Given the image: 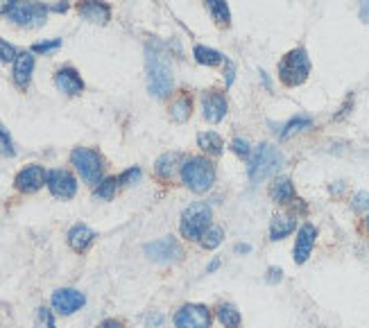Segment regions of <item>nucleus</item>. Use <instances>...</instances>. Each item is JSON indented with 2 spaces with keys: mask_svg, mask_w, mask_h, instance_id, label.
I'll return each mask as SVG.
<instances>
[{
  "mask_svg": "<svg viewBox=\"0 0 369 328\" xmlns=\"http://www.w3.org/2000/svg\"><path fill=\"white\" fill-rule=\"evenodd\" d=\"M172 69L168 57L157 48H148V89L157 98H168L172 93Z\"/></svg>",
  "mask_w": 369,
  "mask_h": 328,
  "instance_id": "nucleus-1",
  "label": "nucleus"
},
{
  "mask_svg": "<svg viewBox=\"0 0 369 328\" xmlns=\"http://www.w3.org/2000/svg\"><path fill=\"white\" fill-rule=\"evenodd\" d=\"M281 166H284V154H281L277 148L263 143V145H258L254 150V154H251V159H249V168H247L249 179L258 183V181L274 175Z\"/></svg>",
  "mask_w": 369,
  "mask_h": 328,
  "instance_id": "nucleus-2",
  "label": "nucleus"
},
{
  "mask_svg": "<svg viewBox=\"0 0 369 328\" xmlns=\"http://www.w3.org/2000/svg\"><path fill=\"white\" fill-rule=\"evenodd\" d=\"M310 75V59L304 48L290 50L279 64V77L286 86H302Z\"/></svg>",
  "mask_w": 369,
  "mask_h": 328,
  "instance_id": "nucleus-3",
  "label": "nucleus"
},
{
  "mask_svg": "<svg viewBox=\"0 0 369 328\" xmlns=\"http://www.w3.org/2000/svg\"><path fill=\"white\" fill-rule=\"evenodd\" d=\"M181 179L193 192H207L213 186L216 170H213L211 161L202 157H193L181 166Z\"/></svg>",
  "mask_w": 369,
  "mask_h": 328,
  "instance_id": "nucleus-4",
  "label": "nucleus"
},
{
  "mask_svg": "<svg viewBox=\"0 0 369 328\" xmlns=\"http://www.w3.org/2000/svg\"><path fill=\"white\" fill-rule=\"evenodd\" d=\"M211 227V206L197 201L190 204L181 215V236L188 240H200L204 236V231Z\"/></svg>",
  "mask_w": 369,
  "mask_h": 328,
  "instance_id": "nucleus-5",
  "label": "nucleus"
},
{
  "mask_svg": "<svg viewBox=\"0 0 369 328\" xmlns=\"http://www.w3.org/2000/svg\"><path fill=\"white\" fill-rule=\"evenodd\" d=\"M71 161L75 170L86 183H100L102 177V157L95 150L89 148H75L71 152Z\"/></svg>",
  "mask_w": 369,
  "mask_h": 328,
  "instance_id": "nucleus-6",
  "label": "nucleus"
},
{
  "mask_svg": "<svg viewBox=\"0 0 369 328\" xmlns=\"http://www.w3.org/2000/svg\"><path fill=\"white\" fill-rule=\"evenodd\" d=\"M46 16H48V7L39 5V3H16L12 7V12H9V18H12L16 25H23V27L43 25Z\"/></svg>",
  "mask_w": 369,
  "mask_h": 328,
  "instance_id": "nucleus-7",
  "label": "nucleus"
},
{
  "mask_svg": "<svg viewBox=\"0 0 369 328\" xmlns=\"http://www.w3.org/2000/svg\"><path fill=\"white\" fill-rule=\"evenodd\" d=\"M174 326L177 328H209L211 326V311L207 306L188 304L174 315Z\"/></svg>",
  "mask_w": 369,
  "mask_h": 328,
  "instance_id": "nucleus-8",
  "label": "nucleus"
},
{
  "mask_svg": "<svg viewBox=\"0 0 369 328\" xmlns=\"http://www.w3.org/2000/svg\"><path fill=\"white\" fill-rule=\"evenodd\" d=\"M145 254L152 260H157V263H172V260H177L181 256V247L177 245L174 238L166 236V238L154 240L150 245H145Z\"/></svg>",
  "mask_w": 369,
  "mask_h": 328,
  "instance_id": "nucleus-9",
  "label": "nucleus"
},
{
  "mask_svg": "<svg viewBox=\"0 0 369 328\" xmlns=\"http://www.w3.org/2000/svg\"><path fill=\"white\" fill-rule=\"evenodd\" d=\"M48 188L55 197L71 199L77 192V181L68 170H50L48 172Z\"/></svg>",
  "mask_w": 369,
  "mask_h": 328,
  "instance_id": "nucleus-10",
  "label": "nucleus"
},
{
  "mask_svg": "<svg viewBox=\"0 0 369 328\" xmlns=\"http://www.w3.org/2000/svg\"><path fill=\"white\" fill-rule=\"evenodd\" d=\"M86 304V297L80 290H73V287H62L53 294V308L62 315H73Z\"/></svg>",
  "mask_w": 369,
  "mask_h": 328,
  "instance_id": "nucleus-11",
  "label": "nucleus"
},
{
  "mask_svg": "<svg viewBox=\"0 0 369 328\" xmlns=\"http://www.w3.org/2000/svg\"><path fill=\"white\" fill-rule=\"evenodd\" d=\"M48 181V172L41 166H27L16 175V188L21 192H36Z\"/></svg>",
  "mask_w": 369,
  "mask_h": 328,
  "instance_id": "nucleus-12",
  "label": "nucleus"
},
{
  "mask_svg": "<svg viewBox=\"0 0 369 328\" xmlns=\"http://www.w3.org/2000/svg\"><path fill=\"white\" fill-rule=\"evenodd\" d=\"M315 238H317V229L313 224H302L297 234V243H295V263L304 265L306 260L313 254L315 247Z\"/></svg>",
  "mask_w": 369,
  "mask_h": 328,
  "instance_id": "nucleus-13",
  "label": "nucleus"
},
{
  "mask_svg": "<svg viewBox=\"0 0 369 328\" xmlns=\"http://www.w3.org/2000/svg\"><path fill=\"white\" fill-rule=\"evenodd\" d=\"M77 12H80V16L84 18V21L98 23V25L109 23V18H111L109 5L102 3V0H84V3L77 7Z\"/></svg>",
  "mask_w": 369,
  "mask_h": 328,
  "instance_id": "nucleus-14",
  "label": "nucleus"
},
{
  "mask_svg": "<svg viewBox=\"0 0 369 328\" xmlns=\"http://www.w3.org/2000/svg\"><path fill=\"white\" fill-rule=\"evenodd\" d=\"M202 107H204V118L209 122H220L227 115V98L218 91H211L204 95Z\"/></svg>",
  "mask_w": 369,
  "mask_h": 328,
  "instance_id": "nucleus-15",
  "label": "nucleus"
},
{
  "mask_svg": "<svg viewBox=\"0 0 369 328\" xmlns=\"http://www.w3.org/2000/svg\"><path fill=\"white\" fill-rule=\"evenodd\" d=\"M55 86L66 95H80L84 91V80L75 69H62L55 75Z\"/></svg>",
  "mask_w": 369,
  "mask_h": 328,
  "instance_id": "nucleus-16",
  "label": "nucleus"
},
{
  "mask_svg": "<svg viewBox=\"0 0 369 328\" xmlns=\"http://www.w3.org/2000/svg\"><path fill=\"white\" fill-rule=\"evenodd\" d=\"M32 71H34V55L32 52H21L14 62V82H16V86L25 89L32 80Z\"/></svg>",
  "mask_w": 369,
  "mask_h": 328,
  "instance_id": "nucleus-17",
  "label": "nucleus"
},
{
  "mask_svg": "<svg viewBox=\"0 0 369 328\" xmlns=\"http://www.w3.org/2000/svg\"><path fill=\"white\" fill-rule=\"evenodd\" d=\"M270 197L274 199L277 204H293V201H297V192H295L293 181L290 179H277L270 186Z\"/></svg>",
  "mask_w": 369,
  "mask_h": 328,
  "instance_id": "nucleus-18",
  "label": "nucleus"
},
{
  "mask_svg": "<svg viewBox=\"0 0 369 328\" xmlns=\"http://www.w3.org/2000/svg\"><path fill=\"white\" fill-rule=\"evenodd\" d=\"M93 238H95V234L86 224H75L71 231H68V245H71L75 252H84V249L93 243Z\"/></svg>",
  "mask_w": 369,
  "mask_h": 328,
  "instance_id": "nucleus-19",
  "label": "nucleus"
},
{
  "mask_svg": "<svg viewBox=\"0 0 369 328\" xmlns=\"http://www.w3.org/2000/svg\"><path fill=\"white\" fill-rule=\"evenodd\" d=\"M297 222L293 215H274L270 224V240H284L295 231Z\"/></svg>",
  "mask_w": 369,
  "mask_h": 328,
  "instance_id": "nucleus-20",
  "label": "nucleus"
},
{
  "mask_svg": "<svg viewBox=\"0 0 369 328\" xmlns=\"http://www.w3.org/2000/svg\"><path fill=\"white\" fill-rule=\"evenodd\" d=\"M207 9L211 12L213 21H216L220 27H227L231 23V12H229V5L225 0H207Z\"/></svg>",
  "mask_w": 369,
  "mask_h": 328,
  "instance_id": "nucleus-21",
  "label": "nucleus"
},
{
  "mask_svg": "<svg viewBox=\"0 0 369 328\" xmlns=\"http://www.w3.org/2000/svg\"><path fill=\"white\" fill-rule=\"evenodd\" d=\"M197 145L204 152H209V154H213V157H218V154L222 152V148H225V143H222L220 134H216V131H202L200 136H197Z\"/></svg>",
  "mask_w": 369,
  "mask_h": 328,
  "instance_id": "nucleus-22",
  "label": "nucleus"
},
{
  "mask_svg": "<svg viewBox=\"0 0 369 328\" xmlns=\"http://www.w3.org/2000/svg\"><path fill=\"white\" fill-rule=\"evenodd\" d=\"M193 55H195V62L202 66H220L222 62H225V57H222L218 50H211V48H207V45H197Z\"/></svg>",
  "mask_w": 369,
  "mask_h": 328,
  "instance_id": "nucleus-23",
  "label": "nucleus"
},
{
  "mask_svg": "<svg viewBox=\"0 0 369 328\" xmlns=\"http://www.w3.org/2000/svg\"><path fill=\"white\" fill-rule=\"evenodd\" d=\"M218 320L225 328H238L240 326V313L236 311V306H229V304H222L218 308Z\"/></svg>",
  "mask_w": 369,
  "mask_h": 328,
  "instance_id": "nucleus-24",
  "label": "nucleus"
},
{
  "mask_svg": "<svg viewBox=\"0 0 369 328\" xmlns=\"http://www.w3.org/2000/svg\"><path fill=\"white\" fill-rule=\"evenodd\" d=\"M179 161V154H163V157L157 161V166H154V172L161 177V179H170L172 172H174V163Z\"/></svg>",
  "mask_w": 369,
  "mask_h": 328,
  "instance_id": "nucleus-25",
  "label": "nucleus"
},
{
  "mask_svg": "<svg viewBox=\"0 0 369 328\" xmlns=\"http://www.w3.org/2000/svg\"><path fill=\"white\" fill-rule=\"evenodd\" d=\"M222 238H225V231H222L220 227H209L207 231H204V236L200 238V245L204 249H216L220 243H222Z\"/></svg>",
  "mask_w": 369,
  "mask_h": 328,
  "instance_id": "nucleus-26",
  "label": "nucleus"
},
{
  "mask_svg": "<svg viewBox=\"0 0 369 328\" xmlns=\"http://www.w3.org/2000/svg\"><path fill=\"white\" fill-rule=\"evenodd\" d=\"M193 111V102L190 98H179V100H174V104L170 107V115L177 122H183V120H188V115Z\"/></svg>",
  "mask_w": 369,
  "mask_h": 328,
  "instance_id": "nucleus-27",
  "label": "nucleus"
},
{
  "mask_svg": "<svg viewBox=\"0 0 369 328\" xmlns=\"http://www.w3.org/2000/svg\"><path fill=\"white\" fill-rule=\"evenodd\" d=\"M310 124H313V120H310V118H302V115H299V118H293V120H290V122L286 124V129L281 131V138H290V136H295L297 131L308 129Z\"/></svg>",
  "mask_w": 369,
  "mask_h": 328,
  "instance_id": "nucleus-28",
  "label": "nucleus"
},
{
  "mask_svg": "<svg viewBox=\"0 0 369 328\" xmlns=\"http://www.w3.org/2000/svg\"><path fill=\"white\" fill-rule=\"evenodd\" d=\"M116 186H118V179L113 177H106L98 183V188H95V197L98 199H111L113 192H116Z\"/></svg>",
  "mask_w": 369,
  "mask_h": 328,
  "instance_id": "nucleus-29",
  "label": "nucleus"
},
{
  "mask_svg": "<svg viewBox=\"0 0 369 328\" xmlns=\"http://www.w3.org/2000/svg\"><path fill=\"white\" fill-rule=\"evenodd\" d=\"M0 154H3V157H14V143L9 138V134L3 124H0Z\"/></svg>",
  "mask_w": 369,
  "mask_h": 328,
  "instance_id": "nucleus-30",
  "label": "nucleus"
},
{
  "mask_svg": "<svg viewBox=\"0 0 369 328\" xmlns=\"http://www.w3.org/2000/svg\"><path fill=\"white\" fill-rule=\"evenodd\" d=\"M16 48L12 45V43H7L5 38H0V62H5V64H9V62H16Z\"/></svg>",
  "mask_w": 369,
  "mask_h": 328,
  "instance_id": "nucleus-31",
  "label": "nucleus"
},
{
  "mask_svg": "<svg viewBox=\"0 0 369 328\" xmlns=\"http://www.w3.org/2000/svg\"><path fill=\"white\" fill-rule=\"evenodd\" d=\"M139 179H141V168H130L118 177V183L120 186H132V183H136Z\"/></svg>",
  "mask_w": 369,
  "mask_h": 328,
  "instance_id": "nucleus-32",
  "label": "nucleus"
},
{
  "mask_svg": "<svg viewBox=\"0 0 369 328\" xmlns=\"http://www.w3.org/2000/svg\"><path fill=\"white\" fill-rule=\"evenodd\" d=\"M39 328H55V317L48 308H39Z\"/></svg>",
  "mask_w": 369,
  "mask_h": 328,
  "instance_id": "nucleus-33",
  "label": "nucleus"
},
{
  "mask_svg": "<svg viewBox=\"0 0 369 328\" xmlns=\"http://www.w3.org/2000/svg\"><path fill=\"white\" fill-rule=\"evenodd\" d=\"M354 211L356 213H365V211H369V195L367 192H358V195L354 197Z\"/></svg>",
  "mask_w": 369,
  "mask_h": 328,
  "instance_id": "nucleus-34",
  "label": "nucleus"
},
{
  "mask_svg": "<svg viewBox=\"0 0 369 328\" xmlns=\"http://www.w3.org/2000/svg\"><path fill=\"white\" fill-rule=\"evenodd\" d=\"M62 45L60 38H55V41H43V43H34L32 45V52H50V50H57V48Z\"/></svg>",
  "mask_w": 369,
  "mask_h": 328,
  "instance_id": "nucleus-35",
  "label": "nucleus"
},
{
  "mask_svg": "<svg viewBox=\"0 0 369 328\" xmlns=\"http://www.w3.org/2000/svg\"><path fill=\"white\" fill-rule=\"evenodd\" d=\"M231 150H234L242 159L249 157V145H247V141H242V138H236L234 143H231Z\"/></svg>",
  "mask_w": 369,
  "mask_h": 328,
  "instance_id": "nucleus-36",
  "label": "nucleus"
},
{
  "mask_svg": "<svg viewBox=\"0 0 369 328\" xmlns=\"http://www.w3.org/2000/svg\"><path fill=\"white\" fill-rule=\"evenodd\" d=\"M281 281V269L279 267H272L267 272V283H279Z\"/></svg>",
  "mask_w": 369,
  "mask_h": 328,
  "instance_id": "nucleus-37",
  "label": "nucleus"
},
{
  "mask_svg": "<svg viewBox=\"0 0 369 328\" xmlns=\"http://www.w3.org/2000/svg\"><path fill=\"white\" fill-rule=\"evenodd\" d=\"M14 5H16V0H0V14H9Z\"/></svg>",
  "mask_w": 369,
  "mask_h": 328,
  "instance_id": "nucleus-38",
  "label": "nucleus"
},
{
  "mask_svg": "<svg viewBox=\"0 0 369 328\" xmlns=\"http://www.w3.org/2000/svg\"><path fill=\"white\" fill-rule=\"evenodd\" d=\"M98 328H125L120 322H116V320H106V322H102Z\"/></svg>",
  "mask_w": 369,
  "mask_h": 328,
  "instance_id": "nucleus-39",
  "label": "nucleus"
},
{
  "mask_svg": "<svg viewBox=\"0 0 369 328\" xmlns=\"http://www.w3.org/2000/svg\"><path fill=\"white\" fill-rule=\"evenodd\" d=\"M361 18L369 23V0H363V7H361Z\"/></svg>",
  "mask_w": 369,
  "mask_h": 328,
  "instance_id": "nucleus-40",
  "label": "nucleus"
},
{
  "mask_svg": "<svg viewBox=\"0 0 369 328\" xmlns=\"http://www.w3.org/2000/svg\"><path fill=\"white\" fill-rule=\"evenodd\" d=\"M225 82L231 86V84H234V64H229L227 66V77H225Z\"/></svg>",
  "mask_w": 369,
  "mask_h": 328,
  "instance_id": "nucleus-41",
  "label": "nucleus"
},
{
  "mask_svg": "<svg viewBox=\"0 0 369 328\" xmlns=\"http://www.w3.org/2000/svg\"><path fill=\"white\" fill-rule=\"evenodd\" d=\"M161 322H163V317H161V315H152L150 320H148L150 326H152V324H161Z\"/></svg>",
  "mask_w": 369,
  "mask_h": 328,
  "instance_id": "nucleus-42",
  "label": "nucleus"
},
{
  "mask_svg": "<svg viewBox=\"0 0 369 328\" xmlns=\"http://www.w3.org/2000/svg\"><path fill=\"white\" fill-rule=\"evenodd\" d=\"M53 9H55V12H66V9H68V3H62V5H55Z\"/></svg>",
  "mask_w": 369,
  "mask_h": 328,
  "instance_id": "nucleus-43",
  "label": "nucleus"
},
{
  "mask_svg": "<svg viewBox=\"0 0 369 328\" xmlns=\"http://www.w3.org/2000/svg\"><path fill=\"white\" fill-rule=\"evenodd\" d=\"M249 249H251L249 245H238V247H236V252H240V254H245V252H249Z\"/></svg>",
  "mask_w": 369,
  "mask_h": 328,
  "instance_id": "nucleus-44",
  "label": "nucleus"
},
{
  "mask_svg": "<svg viewBox=\"0 0 369 328\" xmlns=\"http://www.w3.org/2000/svg\"><path fill=\"white\" fill-rule=\"evenodd\" d=\"M218 265H220V260H213V263L209 265V272H213V269H218Z\"/></svg>",
  "mask_w": 369,
  "mask_h": 328,
  "instance_id": "nucleus-45",
  "label": "nucleus"
},
{
  "mask_svg": "<svg viewBox=\"0 0 369 328\" xmlns=\"http://www.w3.org/2000/svg\"><path fill=\"white\" fill-rule=\"evenodd\" d=\"M365 231H367V234H369V215L365 218Z\"/></svg>",
  "mask_w": 369,
  "mask_h": 328,
  "instance_id": "nucleus-46",
  "label": "nucleus"
}]
</instances>
